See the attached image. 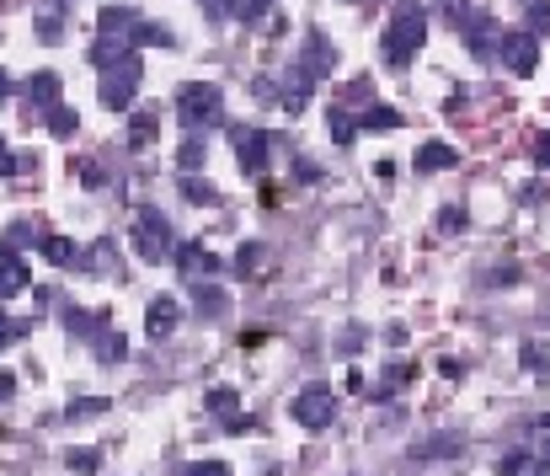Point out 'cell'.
<instances>
[{
  "label": "cell",
  "instance_id": "7402d4cb",
  "mask_svg": "<svg viewBox=\"0 0 550 476\" xmlns=\"http://www.w3.org/2000/svg\"><path fill=\"white\" fill-rule=\"evenodd\" d=\"M358 129H401V113L396 107H364V113H358Z\"/></svg>",
  "mask_w": 550,
  "mask_h": 476
},
{
  "label": "cell",
  "instance_id": "b9f144b4",
  "mask_svg": "<svg viewBox=\"0 0 550 476\" xmlns=\"http://www.w3.org/2000/svg\"><path fill=\"white\" fill-rule=\"evenodd\" d=\"M17 172V161H11V150H6V140H0V177H11Z\"/></svg>",
  "mask_w": 550,
  "mask_h": 476
},
{
  "label": "cell",
  "instance_id": "3957f363",
  "mask_svg": "<svg viewBox=\"0 0 550 476\" xmlns=\"http://www.w3.org/2000/svg\"><path fill=\"white\" fill-rule=\"evenodd\" d=\"M134 252L145 257V263H166V257H177V236H171V220L161 209H134V230H129Z\"/></svg>",
  "mask_w": 550,
  "mask_h": 476
},
{
  "label": "cell",
  "instance_id": "484cf974",
  "mask_svg": "<svg viewBox=\"0 0 550 476\" xmlns=\"http://www.w3.org/2000/svg\"><path fill=\"white\" fill-rule=\"evenodd\" d=\"M182 193H187V204H219L214 182H198V177H182Z\"/></svg>",
  "mask_w": 550,
  "mask_h": 476
},
{
  "label": "cell",
  "instance_id": "f546056e",
  "mask_svg": "<svg viewBox=\"0 0 550 476\" xmlns=\"http://www.w3.org/2000/svg\"><path fill=\"white\" fill-rule=\"evenodd\" d=\"M38 38L43 43H65V22H59V11H43V17H38Z\"/></svg>",
  "mask_w": 550,
  "mask_h": 476
},
{
  "label": "cell",
  "instance_id": "7bdbcfd3",
  "mask_svg": "<svg viewBox=\"0 0 550 476\" xmlns=\"http://www.w3.org/2000/svg\"><path fill=\"white\" fill-rule=\"evenodd\" d=\"M11 391H17V380H11V375H0V402H6Z\"/></svg>",
  "mask_w": 550,
  "mask_h": 476
},
{
  "label": "cell",
  "instance_id": "7a4b0ae2",
  "mask_svg": "<svg viewBox=\"0 0 550 476\" xmlns=\"http://www.w3.org/2000/svg\"><path fill=\"white\" fill-rule=\"evenodd\" d=\"M177 118H182L187 134L214 129L219 118H225V97H219V86H209V81H187V86L177 91Z\"/></svg>",
  "mask_w": 550,
  "mask_h": 476
},
{
  "label": "cell",
  "instance_id": "30bf717a",
  "mask_svg": "<svg viewBox=\"0 0 550 476\" xmlns=\"http://www.w3.org/2000/svg\"><path fill=\"white\" fill-rule=\"evenodd\" d=\"M22 289H27V263H22V257L11 252V247H0V305L17 300Z\"/></svg>",
  "mask_w": 550,
  "mask_h": 476
},
{
  "label": "cell",
  "instance_id": "5bb4252c",
  "mask_svg": "<svg viewBox=\"0 0 550 476\" xmlns=\"http://www.w3.org/2000/svg\"><path fill=\"white\" fill-rule=\"evenodd\" d=\"M171 27H161V22H134V33H129V49H171Z\"/></svg>",
  "mask_w": 550,
  "mask_h": 476
},
{
  "label": "cell",
  "instance_id": "cb8c5ba5",
  "mask_svg": "<svg viewBox=\"0 0 550 476\" xmlns=\"http://www.w3.org/2000/svg\"><path fill=\"white\" fill-rule=\"evenodd\" d=\"M123 353H129V343H123V332H97V359H102V364H118Z\"/></svg>",
  "mask_w": 550,
  "mask_h": 476
},
{
  "label": "cell",
  "instance_id": "ac0fdd59",
  "mask_svg": "<svg viewBox=\"0 0 550 476\" xmlns=\"http://www.w3.org/2000/svg\"><path fill=\"white\" fill-rule=\"evenodd\" d=\"M38 247H43V257H49L54 268H75V263H81V252H75L70 236H43Z\"/></svg>",
  "mask_w": 550,
  "mask_h": 476
},
{
  "label": "cell",
  "instance_id": "4dcf8cb0",
  "mask_svg": "<svg viewBox=\"0 0 550 476\" xmlns=\"http://www.w3.org/2000/svg\"><path fill=\"white\" fill-rule=\"evenodd\" d=\"M27 327H33V321H11L6 311H0V348H11V343H22V337H27Z\"/></svg>",
  "mask_w": 550,
  "mask_h": 476
},
{
  "label": "cell",
  "instance_id": "44dd1931",
  "mask_svg": "<svg viewBox=\"0 0 550 476\" xmlns=\"http://www.w3.org/2000/svg\"><path fill=\"white\" fill-rule=\"evenodd\" d=\"M43 118H49V134H54V140H70L75 124H81V118H75V107H65V102H54Z\"/></svg>",
  "mask_w": 550,
  "mask_h": 476
},
{
  "label": "cell",
  "instance_id": "836d02e7",
  "mask_svg": "<svg viewBox=\"0 0 550 476\" xmlns=\"http://www.w3.org/2000/svg\"><path fill=\"white\" fill-rule=\"evenodd\" d=\"M65 460H70V471H86V476L102 466V455H97V450H70Z\"/></svg>",
  "mask_w": 550,
  "mask_h": 476
},
{
  "label": "cell",
  "instance_id": "6da1fadb",
  "mask_svg": "<svg viewBox=\"0 0 550 476\" xmlns=\"http://www.w3.org/2000/svg\"><path fill=\"white\" fill-rule=\"evenodd\" d=\"M422 43H428V11H422L417 0H406L396 17H390V27L380 33V54H385L390 70H406Z\"/></svg>",
  "mask_w": 550,
  "mask_h": 476
},
{
  "label": "cell",
  "instance_id": "ba28073f",
  "mask_svg": "<svg viewBox=\"0 0 550 476\" xmlns=\"http://www.w3.org/2000/svg\"><path fill=\"white\" fill-rule=\"evenodd\" d=\"M54 102H59V75H54V70H38L33 81L22 86V107H27V118H33V113H49Z\"/></svg>",
  "mask_w": 550,
  "mask_h": 476
},
{
  "label": "cell",
  "instance_id": "ab89813d",
  "mask_svg": "<svg viewBox=\"0 0 550 476\" xmlns=\"http://www.w3.org/2000/svg\"><path fill=\"white\" fill-rule=\"evenodd\" d=\"M540 359H545L540 343H524V370H540Z\"/></svg>",
  "mask_w": 550,
  "mask_h": 476
},
{
  "label": "cell",
  "instance_id": "74e56055",
  "mask_svg": "<svg viewBox=\"0 0 550 476\" xmlns=\"http://www.w3.org/2000/svg\"><path fill=\"white\" fill-rule=\"evenodd\" d=\"M438 6H444L454 22H465V17H470V0H438Z\"/></svg>",
  "mask_w": 550,
  "mask_h": 476
},
{
  "label": "cell",
  "instance_id": "d6a6232c",
  "mask_svg": "<svg viewBox=\"0 0 550 476\" xmlns=\"http://www.w3.org/2000/svg\"><path fill=\"white\" fill-rule=\"evenodd\" d=\"M107 402L102 396H81V402H70V418H102Z\"/></svg>",
  "mask_w": 550,
  "mask_h": 476
},
{
  "label": "cell",
  "instance_id": "1f68e13d",
  "mask_svg": "<svg viewBox=\"0 0 550 476\" xmlns=\"http://www.w3.org/2000/svg\"><path fill=\"white\" fill-rule=\"evenodd\" d=\"M406 380H412V370H406V364H390V375L380 380V386H374V396H390V391H401Z\"/></svg>",
  "mask_w": 550,
  "mask_h": 476
},
{
  "label": "cell",
  "instance_id": "ee69618b",
  "mask_svg": "<svg viewBox=\"0 0 550 476\" xmlns=\"http://www.w3.org/2000/svg\"><path fill=\"white\" fill-rule=\"evenodd\" d=\"M6 91H11V75H6V70H0V97H6Z\"/></svg>",
  "mask_w": 550,
  "mask_h": 476
},
{
  "label": "cell",
  "instance_id": "52a82bcc",
  "mask_svg": "<svg viewBox=\"0 0 550 476\" xmlns=\"http://www.w3.org/2000/svg\"><path fill=\"white\" fill-rule=\"evenodd\" d=\"M230 140H235V156H241V172H246V177H262L273 140H267L262 129H230Z\"/></svg>",
  "mask_w": 550,
  "mask_h": 476
},
{
  "label": "cell",
  "instance_id": "f1b7e54d",
  "mask_svg": "<svg viewBox=\"0 0 550 476\" xmlns=\"http://www.w3.org/2000/svg\"><path fill=\"white\" fill-rule=\"evenodd\" d=\"M209 412H225V418H230V412H241V396H235L230 386H214L209 391Z\"/></svg>",
  "mask_w": 550,
  "mask_h": 476
},
{
  "label": "cell",
  "instance_id": "277c9868",
  "mask_svg": "<svg viewBox=\"0 0 550 476\" xmlns=\"http://www.w3.org/2000/svg\"><path fill=\"white\" fill-rule=\"evenodd\" d=\"M139 81H145V65H139V54H123L113 65H102V102L113 107V113H129L134 97H139Z\"/></svg>",
  "mask_w": 550,
  "mask_h": 476
},
{
  "label": "cell",
  "instance_id": "8d00e7d4",
  "mask_svg": "<svg viewBox=\"0 0 550 476\" xmlns=\"http://www.w3.org/2000/svg\"><path fill=\"white\" fill-rule=\"evenodd\" d=\"M438 230H465V209H444L438 214Z\"/></svg>",
  "mask_w": 550,
  "mask_h": 476
},
{
  "label": "cell",
  "instance_id": "5b68a950",
  "mask_svg": "<svg viewBox=\"0 0 550 476\" xmlns=\"http://www.w3.org/2000/svg\"><path fill=\"white\" fill-rule=\"evenodd\" d=\"M337 391L332 386H326V380H310V386L300 391V396H294V423H300V428H310V434H321V428H332L337 423Z\"/></svg>",
  "mask_w": 550,
  "mask_h": 476
},
{
  "label": "cell",
  "instance_id": "60d3db41",
  "mask_svg": "<svg viewBox=\"0 0 550 476\" xmlns=\"http://www.w3.org/2000/svg\"><path fill=\"white\" fill-rule=\"evenodd\" d=\"M107 172H102V166H91V161H81V182H91V188H97V182H102Z\"/></svg>",
  "mask_w": 550,
  "mask_h": 476
},
{
  "label": "cell",
  "instance_id": "ffe728a7",
  "mask_svg": "<svg viewBox=\"0 0 550 476\" xmlns=\"http://www.w3.org/2000/svg\"><path fill=\"white\" fill-rule=\"evenodd\" d=\"M326 129H332L337 145H353L358 140V118L348 113V107H332V113H326Z\"/></svg>",
  "mask_w": 550,
  "mask_h": 476
},
{
  "label": "cell",
  "instance_id": "e0dca14e",
  "mask_svg": "<svg viewBox=\"0 0 550 476\" xmlns=\"http://www.w3.org/2000/svg\"><path fill=\"white\" fill-rule=\"evenodd\" d=\"M460 450H465L460 434H433V439H422L412 455H417V460H449V455H460Z\"/></svg>",
  "mask_w": 550,
  "mask_h": 476
},
{
  "label": "cell",
  "instance_id": "83f0119b",
  "mask_svg": "<svg viewBox=\"0 0 550 476\" xmlns=\"http://www.w3.org/2000/svg\"><path fill=\"white\" fill-rule=\"evenodd\" d=\"M524 33H534V38L550 33V0H529V27Z\"/></svg>",
  "mask_w": 550,
  "mask_h": 476
},
{
  "label": "cell",
  "instance_id": "d4e9b609",
  "mask_svg": "<svg viewBox=\"0 0 550 476\" xmlns=\"http://www.w3.org/2000/svg\"><path fill=\"white\" fill-rule=\"evenodd\" d=\"M225 6H230V17L257 22V17H267V11H273V0H225Z\"/></svg>",
  "mask_w": 550,
  "mask_h": 476
},
{
  "label": "cell",
  "instance_id": "9a60e30c",
  "mask_svg": "<svg viewBox=\"0 0 550 476\" xmlns=\"http://www.w3.org/2000/svg\"><path fill=\"white\" fill-rule=\"evenodd\" d=\"M134 22H139V11H134V6H107L102 17H97V27H102L107 38H129V33H134Z\"/></svg>",
  "mask_w": 550,
  "mask_h": 476
},
{
  "label": "cell",
  "instance_id": "e575fe53",
  "mask_svg": "<svg viewBox=\"0 0 550 476\" xmlns=\"http://www.w3.org/2000/svg\"><path fill=\"white\" fill-rule=\"evenodd\" d=\"M182 476H230V466L225 460H198V466H187Z\"/></svg>",
  "mask_w": 550,
  "mask_h": 476
},
{
  "label": "cell",
  "instance_id": "f35d334b",
  "mask_svg": "<svg viewBox=\"0 0 550 476\" xmlns=\"http://www.w3.org/2000/svg\"><path fill=\"white\" fill-rule=\"evenodd\" d=\"M534 161H540V166H550V129L540 134V140H534Z\"/></svg>",
  "mask_w": 550,
  "mask_h": 476
},
{
  "label": "cell",
  "instance_id": "2e32d148",
  "mask_svg": "<svg viewBox=\"0 0 550 476\" xmlns=\"http://www.w3.org/2000/svg\"><path fill=\"white\" fill-rule=\"evenodd\" d=\"M155 134H161V107H139L129 118V145H150Z\"/></svg>",
  "mask_w": 550,
  "mask_h": 476
},
{
  "label": "cell",
  "instance_id": "8992f818",
  "mask_svg": "<svg viewBox=\"0 0 550 476\" xmlns=\"http://www.w3.org/2000/svg\"><path fill=\"white\" fill-rule=\"evenodd\" d=\"M492 54H497L513 75H529L534 65H540V38L524 33V27H513V33H497V49H492Z\"/></svg>",
  "mask_w": 550,
  "mask_h": 476
},
{
  "label": "cell",
  "instance_id": "9c48e42d",
  "mask_svg": "<svg viewBox=\"0 0 550 476\" xmlns=\"http://www.w3.org/2000/svg\"><path fill=\"white\" fill-rule=\"evenodd\" d=\"M177 321H182V305L171 300V295H155V300H150V311H145V332L155 337V343L177 332Z\"/></svg>",
  "mask_w": 550,
  "mask_h": 476
},
{
  "label": "cell",
  "instance_id": "4fadbf2b",
  "mask_svg": "<svg viewBox=\"0 0 550 476\" xmlns=\"http://www.w3.org/2000/svg\"><path fill=\"white\" fill-rule=\"evenodd\" d=\"M497 476H545V455H529V450H513L497 460Z\"/></svg>",
  "mask_w": 550,
  "mask_h": 476
},
{
  "label": "cell",
  "instance_id": "8fae6325",
  "mask_svg": "<svg viewBox=\"0 0 550 476\" xmlns=\"http://www.w3.org/2000/svg\"><path fill=\"white\" fill-rule=\"evenodd\" d=\"M177 263H182L187 279H203V273H214V268H219V257L203 247V241H177Z\"/></svg>",
  "mask_w": 550,
  "mask_h": 476
},
{
  "label": "cell",
  "instance_id": "d6986e66",
  "mask_svg": "<svg viewBox=\"0 0 550 476\" xmlns=\"http://www.w3.org/2000/svg\"><path fill=\"white\" fill-rule=\"evenodd\" d=\"M102 321H107V311H65V327H70V337H97L102 332Z\"/></svg>",
  "mask_w": 550,
  "mask_h": 476
},
{
  "label": "cell",
  "instance_id": "603a6c76",
  "mask_svg": "<svg viewBox=\"0 0 550 476\" xmlns=\"http://www.w3.org/2000/svg\"><path fill=\"white\" fill-rule=\"evenodd\" d=\"M193 300H198V316H225V295H219L214 284H193Z\"/></svg>",
  "mask_w": 550,
  "mask_h": 476
},
{
  "label": "cell",
  "instance_id": "7c38bea8",
  "mask_svg": "<svg viewBox=\"0 0 550 476\" xmlns=\"http://www.w3.org/2000/svg\"><path fill=\"white\" fill-rule=\"evenodd\" d=\"M454 166H460V150L444 140H428L417 150V172H454Z\"/></svg>",
  "mask_w": 550,
  "mask_h": 476
},
{
  "label": "cell",
  "instance_id": "d590c367",
  "mask_svg": "<svg viewBox=\"0 0 550 476\" xmlns=\"http://www.w3.org/2000/svg\"><path fill=\"white\" fill-rule=\"evenodd\" d=\"M235 268H241V273H257V268H262V252H257V247H241V252H235Z\"/></svg>",
  "mask_w": 550,
  "mask_h": 476
},
{
  "label": "cell",
  "instance_id": "4316f807",
  "mask_svg": "<svg viewBox=\"0 0 550 476\" xmlns=\"http://www.w3.org/2000/svg\"><path fill=\"white\" fill-rule=\"evenodd\" d=\"M203 156H209V150H203V140H198V134H187V140H182V150H177L182 172H193V166H203Z\"/></svg>",
  "mask_w": 550,
  "mask_h": 476
}]
</instances>
